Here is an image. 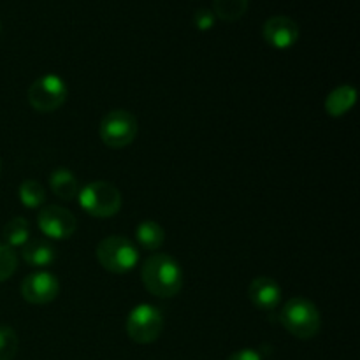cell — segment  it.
Here are the masks:
<instances>
[{"instance_id": "obj_21", "label": "cell", "mask_w": 360, "mask_h": 360, "mask_svg": "<svg viewBox=\"0 0 360 360\" xmlns=\"http://www.w3.org/2000/svg\"><path fill=\"white\" fill-rule=\"evenodd\" d=\"M193 23L199 30H210L214 25V13L207 7H199L193 14Z\"/></svg>"}, {"instance_id": "obj_13", "label": "cell", "mask_w": 360, "mask_h": 360, "mask_svg": "<svg viewBox=\"0 0 360 360\" xmlns=\"http://www.w3.org/2000/svg\"><path fill=\"white\" fill-rule=\"evenodd\" d=\"M357 102V90L352 84H343L330 91L326 98V111L333 118L345 116Z\"/></svg>"}, {"instance_id": "obj_20", "label": "cell", "mask_w": 360, "mask_h": 360, "mask_svg": "<svg viewBox=\"0 0 360 360\" xmlns=\"http://www.w3.org/2000/svg\"><path fill=\"white\" fill-rule=\"evenodd\" d=\"M18 269V255L11 246L0 243V283L9 280Z\"/></svg>"}, {"instance_id": "obj_9", "label": "cell", "mask_w": 360, "mask_h": 360, "mask_svg": "<svg viewBox=\"0 0 360 360\" xmlns=\"http://www.w3.org/2000/svg\"><path fill=\"white\" fill-rule=\"evenodd\" d=\"M58 292V278L46 271L28 274L21 283V295L30 304H48V302L55 301Z\"/></svg>"}, {"instance_id": "obj_7", "label": "cell", "mask_w": 360, "mask_h": 360, "mask_svg": "<svg viewBox=\"0 0 360 360\" xmlns=\"http://www.w3.org/2000/svg\"><path fill=\"white\" fill-rule=\"evenodd\" d=\"M164 330V316L155 306L139 304L129 313L127 319V334L139 345L153 343Z\"/></svg>"}, {"instance_id": "obj_10", "label": "cell", "mask_w": 360, "mask_h": 360, "mask_svg": "<svg viewBox=\"0 0 360 360\" xmlns=\"http://www.w3.org/2000/svg\"><path fill=\"white\" fill-rule=\"evenodd\" d=\"M262 35L267 44L278 49H287L294 46L299 39V25L288 16H271L264 23Z\"/></svg>"}, {"instance_id": "obj_16", "label": "cell", "mask_w": 360, "mask_h": 360, "mask_svg": "<svg viewBox=\"0 0 360 360\" xmlns=\"http://www.w3.org/2000/svg\"><path fill=\"white\" fill-rule=\"evenodd\" d=\"M4 239H6V245L11 248H16V246H23L25 243L30 239V225L25 218H13L6 224L2 231Z\"/></svg>"}, {"instance_id": "obj_18", "label": "cell", "mask_w": 360, "mask_h": 360, "mask_svg": "<svg viewBox=\"0 0 360 360\" xmlns=\"http://www.w3.org/2000/svg\"><path fill=\"white\" fill-rule=\"evenodd\" d=\"M213 9L221 20L236 21L248 9V0H213Z\"/></svg>"}, {"instance_id": "obj_6", "label": "cell", "mask_w": 360, "mask_h": 360, "mask_svg": "<svg viewBox=\"0 0 360 360\" xmlns=\"http://www.w3.org/2000/svg\"><path fill=\"white\" fill-rule=\"evenodd\" d=\"M67 101V84L56 74H46L28 88V102L39 112H53Z\"/></svg>"}, {"instance_id": "obj_8", "label": "cell", "mask_w": 360, "mask_h": 360, "mask_svg": "<svg viewBox=\"0 0 360 360\" xmlns=\"http://www.w3.org/2000/svg\"><path fill=\"white\" fill-rule=\"evenodd\" d=\"M39 229L46 238L69 239L77 229V221L70 211L60 206H46L37 214Z\"/></svg>"}, {"instance_id": "obj_23", "label": "cell", "mask_w": 360, "mask_h": 360, "mask_svg": "<svg viewBox=\"0 0 360 360\" xmlns=\"http://www.w3.org/2000/svg\"><path fill=\"white\" fill-rule=\"evenodd\" d=\"M0 171H2V162H0Z\"/></svg>"}, {"instance_id": "obj_4", "label": "cell", "mask_w": 360, "mask_h": 360, "mask_svg": "<svg viewBox=\"0 0 360 360\" xmlns=\"http://www.w3.org/2000/svg\"><path fill=\"white\" fill-rule=\"evenodd\" d=\"M97 259L104 269L115 274H125L137 266L139 252L130 239L122 236H109L98 243Z\"/></svg>"}, {"instance_id": "obj_19", "label": "cell", "mask_w": 360, "mask_h": 360, "mask_svg": "<svg viewBox=\"0 0 360 360\" xmlns=\"http://www.w3.org/2000/svg\"><path fill=\"white\" fill-rule=\"evenodd\" d=\"M20 340L13 327L0 326V360H13L18 354Z\"/></svg>"}, {"instance_id": "obj_22", "label": "cell", "mask_w": 360, "mask_h": 360, "mask_svg": "<svg viewBox=\"0 0 360 360\" xmlns=\"http://www.w3.org/2000/svg\"><path fill=\"white\" fill-rule=\"evenodd\" d=\"M227 360H262V355L253 348H243V350L232 354Z\"/></svg>"}, {"instance_id": "obj_11", "label": "cell", "mask_w": 360, "mask_h": 360, "mask_svg": "<svg viewBox=\"0 0 360 360\" xmlns=\"http://www.w3.org/2000/svg\"><path fill=\"white\" fill-rule=\"evenodd\" d=\"M248 297L255 308L264 309V311H273L281 301V288L273 278L259 276L250 283Z\"/></svg>"}, {"instance_id": "obj_5", "label": "cell", "mask_w": 360, "mask_h": 360, "mask_svg": "<svg viewBox=\"0 0 360 360\" xmlns=\"http://www.w3.org/2000/svg\"><path fill=\"white\" fill-rule=\"evenodd\" d=\"M137 130H139V125L132 112L125 111V109H115L102 118L98 134L105 146L120 150V148H125L134 143V139L137 137Z\"/></svg>"}, {"instance_id": "obj_1", "label": "cell", "mask_w": 360, "mask_h": 360, "mask_svg": "<svg viewBox=\"0 0 360 360\" xmlns=\"http://www.w3.org/2000/svg\"><path fill=\"white\" fill-rule=\"evenodd\" d=\"M141 278L148 292L157 297H174L183 285V273L179 264L165 253H155L144 262Z\"/></svg>"}, {"instance_id": "obj_15", "label": "cell", "mask_w": 360, "mask_h": 360, "mask_svg": "<svg viewBox=\"0 0 360 360\" xmlns=\"http://www.w3.org/2000/svg\"><path fill=\"white\" fill-rule=\"evenodd\" d=\"M136 239L139 245L146 250H158L165 241V232L157 221L144 220L137 225L136 229Z\"/></svg>"}, {"instance_id": "obj_3", "label": "cell", "mask_w": 360, "mask_h": 360, "mask_svg": "<svg viewBox=\"0 0 360 360\" xmlns=\"http://www.w3.org/2000/svg\"><path fill=\"white\" fill-rule=\"evenodd\" d=\"M77 200L84 213L95 218L115 217L122 210V193L108 181L88 183L79 190Z\"/></svg>"}, {"instance_id": "obj_2", "label": "cell", "mask_w": 360, "mask_h": 360, "mask_svg": "<svg viewBox=\"0 0 360 360\" xmlns=\"http://www.w3.org/2000/svg\"><path fill=\"white\" fill-rule=\"evenodd\" d=\"M280 322L292 336L299 340H311L320 330V311L309 299L294 297L280 311Z\"/></svg>"}, {"instance_id": "obj_12", "label": "cell", "mask_w": 360, "mask_h": 360, "mask_svg": "<svg viewBox=\"0 0 360 360\" xmlns=\"http://www.w3.org/2000/svg\"><path fill=\"white\" fill-rule=\"evenodd\" d=\"M21 255L23 260L32 267H46L49 264L55 262L56 250L48 239H28L23 246H21Z\"/></svg>"}, {"instance_id": "obj_17", "label": "cell", "mask_w": 360, "mask_h": 360, "mask_svg": "<svg viewBox=\"0 0 360 360\" xmlns=\"http://www.w3.org/2000/svg\"><path fill=\"white\" fill-rule=\"evenodd\" d=\"M18 195H20L21 204L30 207V210L41 207L46 200L44 188H42L41 183L34 181V179H27V181L21 183L20 190H18Z\"/></svg>"}, {"instance_id": "obj_14", "label": "cell", "mask_w": 360, "mask_h": 360, "mask_svg": "<svg viewBox=\"0 0 360 360\" xmlns=\"http://www.w3.org/2000/svg\"><path fill=\"white\" fill-rule=\"evenodd\" d=\"M49 186L55 192L56 197L63 200L76 199L79 193V183H77L76 176L65 167H58L49 174Z\"/></svg>"}]
</instances>
